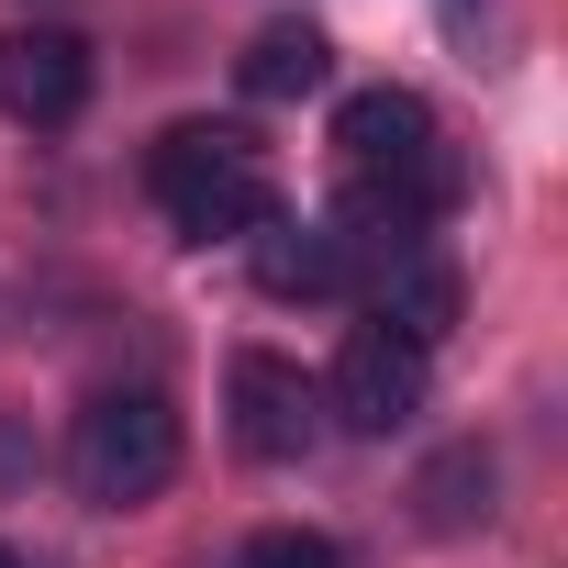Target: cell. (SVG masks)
Returning a JSON list of instances; mask_svg holds the SVG:
<instances>
[{"label": "cell", "mask_w": 568, "mask_h": 568, "mask_svg": "<svg viewBox=\"0 0 568 568\" xmlns=\"http://www.w3.org/2000/svg\"><path fill=\"white\" fill-rule=\"evenodd\" d=\"M145 179H156V212H168L190 245L256 234V223L278 212L267 156H256L234 123H168V134H156V156H145Z\"/></svg>", "instance_id": "1"}, {"label": "cell", "mask_w": 568, "mask_h": 568, "mask_svg": "<svg viewBox=\"0 0 568 568\" xmlns=\"http://www.w3.org/2000/svg\"><path fill=\"white\" fill-rule=\"evenodd\" d=\"M68 479H79V501H101V513L156 501V490L179 479V402H168L156 379L90 390L79 424H68Z\"/></svg>", "instance_id": "2"}, {"label": "cell", "mask_w": 568, "mask_h": 568, "mask_svg": "<svg viewBox=\"0 0 568 568\" xmlns=\"http://www.w3.org/2000/svg\"><path fill=\"white\" fill-rule=\"evenodd\" d=\"M223 413H234V446H245L256 468H291V457H313V435H324V390H313L291 357H267V346H234Z\"/></svg>", "instance_id": "3"}, {"label": "cell", "mask_w": 568, "mask_h": 568, "mask_svg": "<svg viewBox=\"0 0 568 568\" xmlns=\"http://www.w3.org/2000/svg\"><path fill=\"white\" fill-rule=\"evenodd\" d=\"M324 413L346 435H402L424 413V346H402L390 324H357L335 346V379H324Z\"/></svg>", "instance_id": "4"}, {"label": "cell", "mask_w": 568, "mask_h": 568, "mask_svg": "<svg viewBox=\"0 0 568 568\" xmlns=\"http://www.w3.org/2000/svg\"><path fill=\"white\" fill-rule=\"evenodd\" d=\"M0 112L34 123V134L79 123V112H90V45H79L68 23H23V34H0Z\"/></svg>", "instance_id": "5"}, {"label": "cell", "mask_w": 568, "mask_h": 568, "mask_svg": "<svg viewBox=\"0 0 568 568\" xmlns=\"http://www.w3.org/2000/svg\"><path fill=\"white\" fill-rule=\"evenodd\" d=\"M245 245H256V291H267V302H335L346 278H357V245H346L335 223H291V212H267Z\"/></svg>", "instance_id": "6"}, {"label": "cell", "mask_w": 568, "mask_h": 568, "mask_svg": "<svg viewBox=\"0 0 568 568\" xmlns=\"http://www.w3.org/2000/svg\"><path fill=\"white\" fill-rule=\"evenodd\" d=\"M368 324H390L402 346H424V357H435V335L457 324V267H446V256H413V245H390V267H379V302H368Z\"/></svg>", "instance_id": "7"}, {"label": "cell", "mask_w": 568, "mask_h": 568, "mask_svg": "<svg viewBox=\"0 0 568 568\" xmlns=\"http://www.w3.org/2000/svg\"><path fill=\"white\" fill-rule=\"evenodd\" d=\"M234 79H245V101H313V90L335 79V45H324L313 23H267V34L234 57Z\"/></svg>", "instance_id": "8"}, {"label": "cell", "mask_w": 568, "mask_h": 568, "mask_svg": "<svg viewBox=\"0 0 568 568\" xmlns=\"http://www.w3.org/2000/svg\"><path fill=\"white\" fill-rule=\"evenodd\" d=\"M479 513H490V457H479V446L435 457V468H424V524H435V535H468Z\"/></svg>", "instance_id": "9"}, {"label": "cell", "mask_w": 568, "mask_h": 568, "mask_svg": "<svg viewBox=\"0 0 568 568\" xmlns=\"http://www.w3.org/2000/svg\"><path fill=\"white\" fill-rule=\"evenodd\" d=\"M234 568H357L335 535H313V524H267V535H245V557Z\"/></svg>", "instance_id": "10"}, {"label": "cell", "mask_w": 568, "mask_h": 568, "mask_svg": "<svg viewBox=\"0 0 568 568\" xmlns=\"http://www.w3.org/2000/svg\"><path fill=\"white\" fill-rule=\"evenodd\" d=\"M0 568H23V557H12V546H0Z\"/></svg>", "instance_id": "11"}]
</instances>
